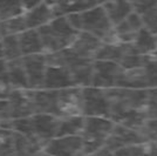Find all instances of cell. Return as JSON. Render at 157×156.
Segmentation results:
<instances>
[{
	"instance_id": "obj_6",
	"label": "cell",
	"mask_w": 157,
	"mask_h": 156,
	"mask_svg": "<svg viewBox=\"0 0 157 156\" xmlns=\"http://www.w3.org/2000/svg\"><path fill=\"white\" fill-rule=\"evenodd\" d=\"M83 116L109 119V107L105 89L96 87H83Z\"/></svg>"
},
{
	"instance_id": "obj_26",
	"label": "cell",
	"mask_w": 157,
	"mask_h": 156,
	"mask_svg": "<svg viewBox=\"0 0 157 156\" xmlns=\"http://www.w3.org/2000/svg\"><path fill=\"white\" fill-rule=\"evenodd\" d=\"M0 44H1V48H2L4 59L6 61H12V60L22 58L19 44V35L5 37L1 39Z\"/></svg>"
},
{
	"instance_id": "obj_13",
	"label": "cell",
	"mask_w": 157,
	"mask_h": 156,
	"mask_svg": "<svg viewBox=\"0 0 157 156\" xmlns=\"http://www.w3.org/2000/svg\"><path fill=\"white\" fill-rule=\"evenodd\" d=\"M138 143H144V141L137 131L128 129L120 123H115L114 129L105 141V147L108 150L115 153L124 147L138 144Z\"/></svg>"
},
{
	"instance_id": "obj_31",
	"label": "cell",
	"mask_w": 157,
	"mask_h": 156,
	"mask_svg": "<svg viewBox=\"0 0 157 156\" xmlns=\"http://www.w3.org/2000/svg\"><path fill=\"white\" fill-rule=\"evenodd\" d=\"M141 19L143 28H145L152 35L157 37V1H154V4L141 14Z\"/></svg>"
},
{
	"instance_id": "obj_7",
	"label": "cell",
	"mask_w": 157,
	"mask_h": 156,
	"mask_svg": "<svg viewBox=\"0 0 157 156\" xmlns=\"http://www.w3.org/2000/svg\"><path fill=\"white\" fill-rule=\"evenodd\" d=\"M49 156H86L81 135L56 137L42 150Z\"/></svg>"
},
{
	"instance_id": "obj_10",
	"label": "cell",
	"mask_w": 157,
	"mask_h": 156,
	"mask_svg": "<svg viewBox=\"0 0 157 156\" xmlns=\"http://www.w3.org/2000/svg\"><path fill=\"white\" fill-rule=\"evenodd\" d=\"M120 72H121V67L117 64L94 60L92 87L102 88V89H109L115 87Z\"/></svg>"
},
{
	"instance_id": "obj_14",
	"label": "cell",
	"mask_w": 157,
	"mask_h": 156,
	"mask_svg": "<svg viewBox=\"0 0 157 156\" xmlns=\"http://www.w3.org/2000/svg\"><path fill=\"white\" fill-rule=\"evenodd\" d=\"M53 1H38L24 14L27 29H38L54 19Z\"/></svg>"
},
{
	"instance_id": "obj_1",
	"label": "cell",
	"mask_w": 157,
	"mask_h": 156,
	"mask_svg": "<svg viewBox=\"0 0 157 156\" xmlns=\"http://www.w3.org/2000/svg\"><path fill=\"white\" fill-rule=\"evenodd\" d=\"M71 26L78 32H86L101 40L103 44H118L114 26L110 22L101 2L82 13L66 15Z\"/></svg>"
},
{
	"instance_id": "obj_33",
	"label": "cell",
	"mask_w": 157,
	"mask_h": 156,
	"mask_svg": "<svg viewBox=\"0 0 157 156\" xmlns=\"http://www.w3.org/2000/svg\"><path fill=\"white\" fill-rule=\"evenodd\" d=\"M143 111L148 119L157 120V88L148 89V96Z\"/></svg>"
},
{
	"instance_id": "obj_3",
	"label": "cell",
	"mask_w": 157,
	"mask_h": 156,
	"mask_svg": "<svg viewBox=\"0 0 157 156\" xmlns=\"http://www.w3.org/2000/svg\"><path fill=\"white\" fill-rule=\"evenodd\" d=\"M41 39L45 54H53L65 51L78 35L66 17H58L45 26L36 29Z\"/></svg>"
},
{
	"instance_id": "obj_39",
	"label": "cell",
	"mask_w": 157,
	"mask_h": 156,
	"mask_svg": "<svg viewBox=\"0 0 157 156\" xmlns=\"http://www.w3.org/2000/svg\"><path fill=\"white\" fill-rule=\"evenodd\" d=\"M1 39H2V35H1V31H0V41H1Z\"/></svg>"
},
{
	"instance_id": "obj_32",
	"label": "cell",
	"mask_w": 157,
	"mask_h": 156,
	"mask_svg": "<svg viewBox=\"0 0 157 156\" xmlns=\"http://www.w3.org/2000/svg\"><path fill=\"white\" fill-rule=\"evenodd\" d=\"M143 138L144 143L156 142L157 141V120L148 119L143 124V127L137 131Z\"/></svg>"
},
{
	"instance_id": "obj_19",
	"label": "cell",
	"mask_w": 157,
	"mask_h": 156,
	"mask_svg": "<svg viewBox=\"0 0 157 156\" xmlns=\"http://www.w3.org/2000/svg\"><path fill=\"white\" fill-rule=\"evenodd\" d=\"M98 4V1H60V2L53 1L54 17L58 18L74 13H82L95 7Z\"/></svg>"
},
{
	"instance_id": "obj_29",
	"label": "cell",
	"mask_w": 157,
	"mask_h": 156,
	"mask_svg": "<svg viewBox=\"0 0 157 156\" xmlns=\"http://www.w3.org/2000/svg\"><path fill=\"white\" fill-rule=\"evenodd\" d=\"M147 120H148V117L144 114L143 111H136L127 114L118 123L122 124L123 127L128 128V129H131L134 130V131H138L143 127V124L145 123Z\"/></svg>"
},
{
	"instance_id": "obj_2",
	"label": "cell",
	"mask_w": 157,
	"mask_h": 156,
	"mask_svg": "<svg viewBox=\"0 0 157 156\" xmlns=\"http://www.w3.org/2000/svg\"><path fill=\"white\" fill-rule=\"evenodd\" d=\"M105 93L109 107V120L114 123H118L131 111H143L148 96V89L113 87L105 89Z\"/></svg>"
},
{
	"instance_id": "obj_37",
	"label": "cell",
	"mask_w": 157,
	"mask_h": 156,
	"mask_svg": "<svg viewBox=\"0 0 157 156\" xmlns=\"http://www.w3.org/2000/svg\"><path fill=\"white\" fill-rule=\"evenodd\" d=\"M149 156H157V143L156 142H148L147 143Z\"/></svg>"
},
{
	"instance_id": "obj_40",
	"label": "cell",
	"mask_w": 157,
	"mask_h": 156,
	"mask_svg": "<svg viewBox=\"0 0 157 156\" xmlns=\"http://www.w3.org/2000/svg\"><path fill=\"white\" fill-rule=\"evenodd\" d=\"M156 143H157V141H156Z\"/></svg>"
},
{
	"instance_id": "obj_27",
	"label": "cell",
	"mask_w": 157,
	"mask_h": 156,
	"mask_svg": "<svg viewBox=\"0 0 157 156\" xmlns=\"http://www.w3.org/2000/svg\"><path fill=\"white\" fill-rule=\"evenodd\" d=\"M0 31H1L2 38L12 37V35H19L22 32L27 31L24 15L14 18V19L6 20V21H0Z\"/></svg>"
},
{
	"instance_id": "obj_28",
	"label": "cell",
	"mask_w": 157,
	"mask_h": 156,
	"mask_svg": "<svg viewBox=\"0 0 157 156\" xmlns=\"http://www.w3.org/2000/svg\"><path fill=\"white\" fill-rule=\"evenodd\" d=\"M143 68L148 80V89L157 88V51L143 57Z\"/></svg>"
},
{
	"instance_id": "obj_16",
	"label": "cell",
	"mask_w": 157,
	"mask_h": 156,
	"mask_svg": "<svg viewBox=\"0 0 157 156\" xmlns=\"http://www.w3.org/2000/svg\"><path fill=\"white\" fill-rule=\"evenodd\" d=\"M120 88L129 89H148V80L143 67L134 69H122L116 81V86Z\"/></svg>"
},
{
	"instance_id": "obj_5",
	"label": "cell",
	"mask_w": 157,
	"mask_h": 156,
	"mask_svg": "<svg viewBox=\"0 0 157 156\" xmlns=\"http://www.w3.org/2000/svg\"><path fill=\"white\" fill-rule=\"evenodd\" d=\"M56 111L59 119L83 116L82 87H71L56 91Z\"/></svg>"
},
{
	"instance_id": "obj_24",
	"label": "cell",
	"mask_w": 157,
	"mask_h": 156,
	"mask_svg": "<svg viewBox=\"0 0 157 156\" xmlns=\"http://www.w3.org/2000/svg\"><path fill=\"white\" fill-rule=\"evenodd\" d=\"M83 127H85V116H72L61 119L58 137L81 135Z\"/></svg>"
},
{
	"instance_id": "obj_34",
	"label": "cell",
	"mask_w": 157,
	"mask_h": 156,
	"mask_svg": "<svg viewBox=\"0 0 157 156\" xmlns=\"http://www.w3.org/2000/svg\"><path fill=\"white\" fill-rule=\"evenodd\" d=\"M115 156H149L147 143H138L128 146L114 153Z\"/></svg>"
},
{
	"instance_id": "obj_25",
	"label": "cell",
	"mask_w": 157,
	"mask_h": 156,
	"mask_svg": "<svg viewBox=\"0 0 157 156\" xmlns=\"http://www.w3.org/2000/svg\"><path fill=\"white\" fill-rule=\"evenodd\" d=\"M14 134V148H15V156H34L38 153L42 151L39 146L34 144L27 137L21 135L17 131Z\"/></svg>"
},
{
	"instance_id": "obj_21",
	"label": "cell",
	"mask_w": 157,
	"mask_h": 156,
	"mask_svg": "<svg viewBox=\"0 0 157 156\" xmlns=\"http://www.w3.org/2000/svg\"><path fill=\"white\" fill-rule=\"evenodd\" d=\"M7 75L13 89H29L28 81L24 66L21 62V58L12 61H6Z\"/></svg>"
},
{
	"instance_id": "obj_15",
	"label": "cell",
	"mask_w": 157,
	"mask_h": 156,
	"mask_svg": "<svg viewBox=\"0 0 157 156\" xmlns=\"http://www.w3.org/2000/svg\"><path fill=\"white\" fill-rule=\"evenodd\" d=\"M142 28H143V24H142L141 15L132 11L127 19L123 20L121 24H118L117 26L114 27V32L118 44L129 45V44H134V41L136 40L138 33Z\"/></svg>"
},
{
	"instance_id": "obj_18",
	"label": "cell",
	"mask_w": 157,
	"mask_h": 156,
	"mask_svg": "<svg viewBox=\"0 0 157 156\" xmlns=\"http://www.w3.org/2000/svg\"><path fill=\"white\" fill-rule=\"evenodd\" d=\"M19 44L22 57L45 54L41 39L36 29H27L19 34Z\"/></svg>"
},
{
	"instance_id": "obj_36",
	"label": "cell",
	"mask_w": 157,
	"mask_h": 156,
	"mask_svg": "<svg viewBox=\"0 0 157 156\" xmlns=\"http://www.w3.org/2000/svg\"><path fill=\"white\" fill-rule=\"evenodd\" d=\"M89 156H115L114 155V153L113 151H110V150H108L105 147H103V148H101L100 150H98L96 153H94V154H92V155Z\"/></svg>"
},
{
	"instance_id": "obj_8",
	"label": "cell",
	"mask_w": 157,
	"mask_h": 156,
	"mask_svg": "<svg viewBox=\"0 0 157 156\" xmlns=\"http://www.w3.org/2000/svg\"><path fill=\"white\" fill-rule=\"evenodd\" d=\"M7 102L10 119L12 121L27 119L35 115L32 93L29 89H14L10 98L7 99Z\"/></svg>"
},
{
	"instance_id": "obj_20",
	"label": "cell",
	"mask_w": 157,
	"mask_h": 156,
	"mask_svg": "<svg viewBox=\"0 0 157 156\" xmlns=\"http://www.w3.org/2000/svg\"><path fill=\"white\" fill-rule=\"evenodd\" d=\"M38 1L25 2V1H0V21H6L21 17L31 10Z\"/></svg>"
},
{
	"instance_id": "obj_12",
	"label": "cell",
	"mask_w": 157,
	"mask_h": 156,
	"mask_svg": "<svg viewBox=\"0 0 157 156\" xmlns=\"http://www.w3.org/2000/svg\"><path fill=\"white\" fill-rule=\"evenodd\" d=\"M102 41L93 37L86 32H78L76 38L74 39L71 46L65 51L72 57L86 60H94L100 47L102 46Z\"/></svg>"
},
{
	"instance_id": "obj_35",
	"label": "cell",
	"mask_w": 157,
	"mask_h": 156,
	"mask_svg": "<svg viewBox=\"0 0 157 156\" xmlns=\"http://www.w3.org/2000/svg\"><path fill=\"white\" fill-rule=\"evenodd\" d=\"M13 87L10 82L7 73L0 75V100H6L13 92Z\"/></svg>"
},
{
	"instance_id": "obj_4",
	"label": "cell",
	"mask_w": 157,
	"mask_h": 156,
	"mask_svg": "<svg viewBox=\"0 0 157 156\" xmlns=\"http://www.w3.org/2000/svg\"><path fill=\"white\" fill-rule=\"evenodd\" d=\"M115 123L105 117L85 116V127L81 134L85 155L89 156L103 148Z\"/></svg>"
},
{
	"instance_id": "obj_23",
	"label": "cell",
	"mask_w": 157,
	"mask_h": 156,
	"mask_svg": "<svg viewBox=\"0 0 157 156\" xmlns=\"http://www.w3.org/2000/svg\"><path fill=\"white\" fill-rule=\"evenodd\" d=\"M123 53H124L123 44H102L94 60L109 61L118 65L123 57Z\"/></svg>"
},
{
	"instance_id": "obj_9",
	"label": "cell",
	"mask_w": 157,
	"mask_h": 156,
	"mask_svg": "<svg viewBox=\"0 0 157 156\" xmlns=\"http://www.w3.org/2000/svg\"><path fill=\"white\" fill-rule=\"evenodd\" d=\"M21 62L26 73L29 91L42 89L47 67L45 54L22 57Z\"/></svg>"
},
{
	"instance_id": "obj_17",
	"label": "cell",
	"mask_w": 157,
	"mask_h": 156,
	"mask_svg": "<svg viewBox=\"0 0 157 156\" xmlns=\"http://www.w3.org/2000/svg\"><path fill=\"white\" fill-rule=\"evenodd\" d=\"M113 26H117L134 11L131 1H103L101 2Z\"/></svg>"
},
{
	"instance_id": "obj_38",
	"label": "cell",
	"mask_w": 157,
	"mask_h": 156,
	"mask_svg": "<svg viewBox=\"0 0 157 156\" xmlns=\"http://www.w3.org/2000/svg\"><path fill=\"white\" fill-rule=\"evenodd\" d=\"M34 156H49V155H47L46 153H44V151H40V153H38L36 155H34Z\"/></svg>"
},
{
	"instance_id": "obj_22",
	"label": "cell",
	"mask_w": 157,
	"mask_h": 156,
	"mask_svg": "<svg viewBox=\"0 0 157 156\" xmlns=\"http://www.w3.org/2000/svg\"><path fill=\"white\" fill-rule=\"evenodd\" d=\"M132 46L136 53L141 57L152 54L157 51V37L152 35L145 28H142Z\"/></svg>"
},
{
	"instance_id": "obj_30",
	"label": "cell",
	"mask_w": 157,
	"mask_h": 156,
	"mask_svg": "<svg viewBox=\"0 0 157 156\" xmlns=\"http://www.w3.org/2000/svg\"><path fill=\"white\" fill-rule=\"evenodd\" d=\"M0 156H15L13 130L0 128Z\"/></svg>"
},
{
	"instance_id": "obj_11",
	"label": "cell",
	"mask_w": 157,
	"mask_h": 156,
	"mask_svg": "<svg viewBox=\"0 0 157 156\" xmlns=\"http://www.w3.org/2000/svg\"><path fill=\"white\" fill-rule=\"evenodd\" d=\"M65 64L71 72L73 80L78 87H89L92 86L93 79V64L94 60H86L72 57L71 54L62 51Z\"/></svg>"
}]
</instances>
